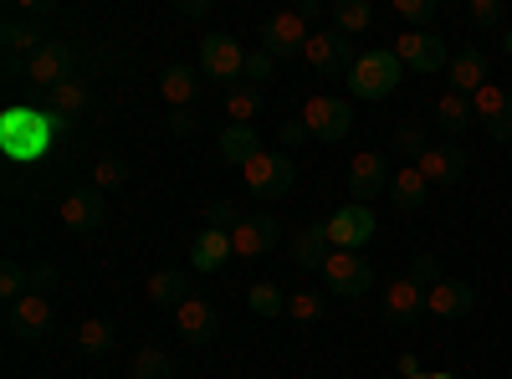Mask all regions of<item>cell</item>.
Wrapping results in <instances>:
<instances>
[{"instance_id": "cell-22", "label": "cell", "mask_w": 512, "mask_h": 379, "mask_svg": "<svg viewBox=\"0 0 512 379\" xmlns=\"http://www.w3.org/2000/svg\"><path fill=\"white\" fill-rule=\"evenodd\" d=\"M0 47H6V57H16V62H31L41 47H47V36H41L36 26H21L16 16H6V26H0Z\"/></svg>"}, {"instance_id": "cell-3", "label": "cell", "mask_w": 512, "mask_h": 379, "mask_svg": "<svg viewBox=\"0 0 512 379\" xmlns=\"http://www.w3.org/2000/svg\"><path fill=\"white\" fill-rule=\"evenodd\" d=\"M241 180H246V190L256 195V200H282L287 190H292V180H297V170H292V159L287 154H272V149H262L246 170H241Z\"/></svg>"}, {"instance_id": "cell-47", "label": "cell", "mask_w": 512, "mask_h": 379, "mask_svg": "<svg viewBox=\"0 0 512 379\" xmlns=\"http://www.w3.org/2000/svg\"><path fill=\"white\" fill-rule=\"evenodd\" d=\"M210 0H180V16H205Z\"/></svg>"}, {"instance_id": "cell-17", "label": "cell", "mask_w": 512, "mask_h": 379, "mask_svg": "<svg viewBox=\"0 0 512 379\" xmlns=\"http://www.w3.org/2000/svg\"><path fill=\"white\" fill-rule=\"evenodd\" d=\"M446 82H451V93L461 98H472L477 88H487V52L482 47H461L446 67Z\"/></svg>"}, {"instance_id": "cell-19", "label": "cell", "mask_w": 512, "mask_h": 379, "mask_svg": "<svg viewBox=\"0 0 512 379\" xmlns=\"http://www.w3.org/2000/svg\"><path fill=\"white\" fill-rule=\"evenodd\" d=\"M6 323H11L16 339H41V333H47V323H52V303H47V292H26L21 303H11Z\"/></svg>"}, {"instance_id": "cell-6", "label": "cell", "mask_w": 512, "mask_h": 379, "mask_svg": "<svg viewBox=\"0 0 512 379\" xmlns=\"http://www.w3.org/2000/svg\"><path fill=\"white\" fill-rule=\"evenodd\" d=\"M323 282H328V292H338V298H364V292L374 287V267L359 257V251H333V257L323 262Z\"/></svg>"}, {"instance_id": "cell-18", "label": "cell", "mask_w": 512, "mask_h": 379, "mask_svg": "<svg viewBox=\"0 0 512 379\" xmlns=\"http://www.w3.org/2000/svg\"><path fill=\"white\" fill-rule=\"evenodd\" d=\"M103 216H108V205H103V190H72L67 200H62V226L67 231H98L103 226Z\"/></svg>"}, {"instance_id": "cell-29", "label": "cell", "mask_w": 512, "mask_h": 379, "mask_svg": "<svg viewBox=\"0 0 512 379\" xmlns=\"http://www.w3.org/2000/svg\"><path fill=\"white\" fill-rule=\"evenodd\" d=\"M159 93H164V103L190 108V103H195V93H200V82H195V72H190V67H169V72H164V82H159Z\"/></svg>"}, {"instance_id": "cell-33", "label": "cell", "mask_w": 512, "mask_h": 379, "mask_svg": "<svg viewBox=\"0 0 512 379\" xmlns=\"http://www.w3.org/2000/svg\"><path fill=\"white\" fill-rule=\"evenodd\" d=\"M128 374L134 379H175V359H169L164 349H139L134 364H128Z\"/></svg>"}, {"instance_id": "cell-34", "label": "cell", "mask_w": 512, "mask_h": 379, "mask_svg": "<svg viewBox=\"0 0 512 379\" xmlns=\"http://www.w3.org/2000/svg\"><path fill=\"white\" fill-rule=\"evenodd\" d=\"M425 149H431V139H425V123H400V129H395V154H400V164H420Z\"/></svg>"}, {"instance_id": "cell-38", "label": "cell", "mask_w": 512, "mask_h": 379, "mask_svg": "<svg viewBox=\"0 0 512 379\" xmlns=\"http://www.w3.org/2000/svg\"><path fill=\"white\" fill-rule=\"evenodd\" d=\"M123 180H128V164H123V159L108 154V159L93 164V190H113V185H123Z\"/></svg>"}, {"instance_id": "cell-30", "label": "cell", "mask_w": 512, "mask_h": 379, "mask_svg": "<svg viewBox=\"0 0 512 379\" xmlns=\"http://www.w3.org/2000/svg\"><path fill=\"white\" fill-rule=\"evenodd\" d=\"M246 303H251L256 318H282L287 313V292L277 282H251L246 287Z\"/></svg>"}, {"instance_id": "cell-36", "label": "cell", "mask_w": 512, "mask_h": 379, "mask_svg": "<svg viewBox=\"0 0 512 379\" xmlns=\"http://www.w3.org/2000/svg\"><path fill=\"white\" fill-rule=\"evenodd\" d=\"M82 108H88V82L72 77V82H62V88L52 93V113H57V118H77Z\"/></svg>"}, {"instance_id": "cell-12", "label": "cell", "mask_w": 512, "mask_h": 379, "mask_svg": "<svg viewBox=\"0 0 512 379\" xmlns=\"http://www.w3.org/2000/svg\"><path fill=\"white\" fill-rule=\"evenodd\" d=\"M472 113H477V123H487L492 139H502V144L512 139V93L502 82H487V88L472 93Z\"/></svg>"}, {"instance_id": "cell-8", "label": "cell", "mask_w": 512, "mask_h": 379, "mask_svg": "<svg viewBox=\"0 0 512 379\" xmlns=\"http://www.w3.org/2000/svg\"><path fill=\"white\" fill-rule=\"evenodd\" d=\"M277 241H282V226H277L272 210H251V216H241V226L231 231V251H236V257H246V262L277 251Z\"/></svg>"}, {"instance_id": "cell-4", "label": "cell", "mask_w": 512, "mask_h": 379, "mask_svg": "<svg viewBox=\"0 0 512 379\" xmlns=\"http://www.w3.org/2000/svg\"><path fill=\"white\" fill-rule=\"evenodd\" d=\"M395 57H400V67H410V72H420V77H436L441 67H451V47L436 36V31H405L400 41H395Z\"/></svg>"}, {"instance_id": "cell-5", "label": "cell", "mask_w": 512, "mask_h": 379, "mask_svg": "<svg viewBox=\"0 0 512 379\" xmlns=\"http://www.w3.org/2000/svg\"><path fill=\"white\" fill-rule=\"evenodd\" d=\"M303 123H308V134L313 139H323V144H338L349 129H354V103L349 98H308V108H303Z\"/></svg>"}, {"instance_id": "cell-28", "label": "cell", "mask_w": 512, "mask_h": 379, "mask_svg": "<svg viewBox=\"0 0 512 379\" xmlns=\"http://www.w3.org/2000/svg\"><path fill=\"white\" fill-rule=\"evenodd\" d=\"M256 113H262V88L236 82V88L226 93V118H231V123H246V129H256Z\"/></svg>"}, {"instance_id": "cell-39", "label": "cell", "mask_w": 512, "mask_h": 379, "mask_svg": "<svg viewBox=\"0 0 512 379\" xmlns=\"http://www.w3.org/2000/svg\"><path fill=\"white\" fill-rule=\"evenodd\" d=\"M205 226H210V231H236V226H241L236 205H231V200H210V205H205Z\"/></svg>"}, {"instance_id": "cell-24", "label": "cell", "mask_w": 512, "mask_h": 379, "mask_svg": "<svg viewBox=\"0 0 512 379\" xmlns=\"http://www.w3.org/2000/svg\"><path fill=\"white\" fill-rule=\"evenodd\" d=\"M144 292H149L154 308H180L190 298V272H154Z\"/></svg>"}, {"instance_id": "cell-40", "label": "cell", "mask_w": 512, "mask_h": 379, "mask_svg": "<svg viewBox=\"0 0 512 379\" xmlns=\"http://www.w3.org/2000/svg\"><path fill=\"white\" fill-rule=\"evenodd\" d=\"M395 16H400V21H410V26L420 31L425 21L436 16V0H395Z\"/></svg>"}, {"instance_id": "cell-44", "label": "cell", "mask_w": 512, "mask_h": 379, "mask_svg": "<svg viewBox=\"0 0 512 379\" xmlns=\"http://www.w3.org/2000/svg\"><path fill=\"white\" fill-rule=\"evenodd\" d=\"M303 139H313L308 123H303V118H287V123H282V144H303Z\"/></svg>"}, {"instance_id": "cell-49", "label": "cell", "mask_w": 512, "mask_h": 379, "mask_svg": "<svg viewBox=\"0 0 512 379\" xmlns=\"http://www.w3.org/2000/svg\"><path fill=\"white\" fill-rule=\"evenodd\" d=\"M400 374L415 379V374H420V359H415V354H400Z\"/></svg>"}, {"instance_id": "cell-46", "label": "cell", "mask_w": 512, "mask_h": 379, "mask_svg": "<svg viewBox=\"0 0 512 379\" xmlns=\"http://www.w3.org/2000/svg\"><path fill=\"white\" fill-rule=\"evenodd\" d=\"M52 282H57V272H52V267H36V272H31V292H47Z\"/></svg>"}, {"instance_id": "cell-48", "label": "cell", "mask_w": 512, "mask_h": 379, "mask_svg": "<svg viewBox=\"0 0 512 379\" xmlns=\"http://www.w3.org/2000/svg\"><path fill=\"white\" fill-rule=\"evenodd\" d=\"M16 6L31 11V16H47V11H52V0H16Z\"/></svg>"}, {"instance_id": "cell-15", "label": "cell", "mask_w": 512, "mask_h": 379, "mask_svg": "<svg viewBox=\"0 0 512 379\" xmlns=\"http://www.w3.org/2000/svg\"><path fill=\"white\" fill-rule=\"evenodd\" d=\"M175 328H180V339L185 344H216V333H221V318H216V308H210L205 298H185L180 308H175Z\"/></svg>"}, {"instance_id": "cell-16", "label": "cell", "mask_w": 512, "mask_h": 379, "mask_svg": "<svg viewBox=\"0 0 512 379\" xmlns=\"http://www.w3.org/2000/svg\"><path fill=\"white\" fill-rule=\"evenodd\" d=\"M466 164H472V159H466V149H461V144H431V149L420 154L415 170H420L425 180H431V185H456V180L466 175Z\"/></svg>"}, {"instance_id": "cell-23", "label": "cell", "mask_w": 512, "mask_h": 379, "mask_svg": "<svg viewBox=\"0 0 512 379\" xmlns=\"http://www.w3.org/2000/svg\"><path fill=\"white\" fill-rule=\"evenodd\" d=\"M425 195H431V180H425L415 164H400L395 170V180H390V200L400 205V210H420L425 205Z\"/></svg>"}, {"instance_id": "cell-14", "label": "cell", "mask_w": 512, "mask_h": 379, "mask_svg": "<svg viewBox=\"0 0 512 379\" xmlns=\"http://www.w3.org/2000/svg\"><path fill=\"white\" fill-rule=\"evenodd\" d=\"M390 159L384 154H374V149H364V154H354L349 159V190H354V205H364V200H374L379 190H390Z\"/></svg>"}, {"instance_id": "cell-32", "label": "cell", "mask_w": 512, "mask_h": 379, "mask_svg": "<svg viewBox=\"0 0 512 379\" xmlns=\"http://www.w3.org/2000/svg\"><path fill=\"white\" fill-rule=\"evenodd\" d=\"M77 349L88 354V359H103L108 349H113V323H103V318H88L77 328Z\"/></svg>"}, {"instance_id": "cell-42", "label": "cell", "mask_w": 512, "mask_h": 379, "mask_svg": "<svg viewBox=\"0 0 512 379\" xmlns=\"http://www.w3.org/2000/svg\"><path fill=\"white\" fill-rule=\"evenodd\" d=\"M410 277H415L420 287H436V282H441V262L431 257V251H420V257L410 262Z\"/></svg>"}, {"instance_id": "cell-41", "label": "cell", "mask_w": 512, "mask_h": 379, "mask_svg": "<svg viewBox=\"0 0 512 379\" xmlns=\"http://www.w3.org/2000/svg\"><path fill=\"white\" fill-rule=\"evenodd\" d=\"M251 88H262V82L272 77V52H246V72H241Z\"/></svg>"}, {"instance_id": "cell-50", "label": "cell", "mask_w": 512, "mask_h": 379, "mask_svg": "<svg viewBox=\"0 0 512 379\" xmlns=\"http://www.w3.org/2000/svg\"><path fill=\"white\" fill-rule=\"evenodd\" d=\"M502 52H507V57H512V31H507V36H502Z\"/></svg>"}, {"instance_id": "cell-1", "label": "cell", "mask_w": 512, "mask_h": 379, "mask_svg": "<svg viewBox=\"0 0 512 379\" xmlns=\"http://www.w3.org/2000/svg\"><path fill=\"white\" fill-rule=\"evenodd\" d=\"M395 88H400V57H395V47L359 52V62L349 67V93L359 103H379V98H390Z\"/></svg>"}, {"instance_id": "cell-31", "label": "cell", "mask_w": 512, "mask_h": 379, "mask_svg": "<svg viewBox=\"0 0 512 379\" xmlns=\"http://www.w3.org/2000/svg\"><path fill=\"white\" fill-rule=\"evenodd\" d=\"M333 21H338V31H344V36H359V31L374 26V6H369V0H338Z\"/></svg>"}, {"instance_id": "cell-26", "label": "cell", "mask_w": 512, "mask_h": 379, "mask_svg": "<svg viewBox=\"0 0 512 379\" xmlns=\"http://www.w3.org/2000/svg\"><path fill=\"white\" fill-rule=\"evenodd\" d=\"M221 154H226V164H246L262 154V139H256V129H246V123H226V134H221Z\"/></svg>"}, {"instance_id": "cell-13", "label": "cell", "mask_w": 512, "mask_h": 379, "mask_svg": "<svg viewBox=\"0 0 512 379\" xmlns=\"http://www.w3.org/2000/svg\"><path fill=\"white\" fill-rule=\"evenodd\" d=\"M477 308V287L461 277H441L436 287H425V313L431 318H466Z\"/></svg>"}, {"instance_id": "cell-11", "label": "cell", "mask_w": 512, "mask_h": 379, "mask_svg": "<svg viewBox=\"0 0 512 379\" xmlns=\"http://www.w3.org/2000/svg\"><path fill=\"white\" fill-rule=\"evenodd\" d=\"M200 72L205 77H216V82H236L246 72V52H241V41L236 36H205L200 41Z\"/></svg>"}, {"instance_id": "cell-25", "label": "cell", "mask_w": 512, "mask_h": 379, "mask_svg": "<svg viewBox=\"0 0 512 379\" xmlns=\"http://www.w3.org/2000/svg\"><path fill=\"white\" fill-rule=\"evenodd\" d=\"M328 257H333V246H328V236H323V221L308 226L303 236L292 241V262H297V267H308V272H323Z\"/></svg>"}, {"instance_id": "cell-2", "label": "cell", "mask_w": 512, "mask_h": 379, "mask_svg": "<svg viewBox=\"0 0 512 379\" xmlns=\"http://www.w3.org/2000/svg\"><path fill=\"white\" fill-rule=\"evenodd\" d=\"M313 16H318V0H303L292 11H277L262 21V52L272 57H303L308 36H313Z\"/></svg>"}, {"instance_id": "cell-7", "label": "cell", "mask_w": 512, "mask_h": 379, "mask_svg": "<svg viewBox=\"0 0 512 379\" xmlns=\"http://www.w3.org/2000/svg\"><path fill=\"white\" fill-rule=\"evenodd\" d=\"M323 236L333 251H359L374 236V210L369 205H338L333 216L323 221Z\"/></svg>"}, {"instance_id": "cell-43", "label": "cell", "mask_w": 512, "mask_h": 379, "mask_svg": "<svg viewBox=\"0 0 512 379\" xmlns=\"http://www.w3.org/2000/svg\"><path fill=\"white\" fill-rule=\"evenodd\" d=\"M466 16H472L477 26H497V21H502V0H472V6H466Z\"/></svg>"}, {"instance_id": "cell-20", "label": "cell", "mask_w": 512, "mask_h": 379, "mask_svg": "<svg viewBox=\"0 0 512 379\" xmlns=\"http://www.w3.org/2000/svg\"><path fill=\"white\" fill-rule=\"evenodd\" d=\"M425 313V287L415 277H395L390 287H384V318H395L400 328L415 323Z\"/></svg>"}, {"instance_id": "cell-45", "label": "cell", "mask_w": 512, "mask_h": 379, "mask_svg": "<svg viewBox=\"0 0 512 379\" xmlns=\"http://www.w3.org/2000/svg\"><path fill=\"white\" fill-rule=\"evenodd\" d=\"M169 134H195V118H190V108H175V113H169Z\"/></svg>"}, {"instance_id": "cell-21", "label": "cell", "mask_w": 512, "mask_h": 379, "mask_svg": "<svg viewBox=\"0 0 512 379\" xmlns=\"http://www.w3.org/2000/svg\"><path fill=\"white\" fill-rule=\"evenodd\" d=\"M231 257H236V251H231V231H210V226L195 231V246H190L195 272H221Z\"/></svg>"}, {"instance_id": "cell-35", "label": "cell", "mask_w": 512, "mask_h": 379, "mask_svg": "<svg viewBox=\"0 0 512 379\" xmlns=\"http://www.w3.org/2000/svg\"><path fill=\"white\" fill-rule=\"evenodd\" d=\"M323 313H328V303L318 298L313 287H303V292H292V298H287V318L292 323H323Z\"/></svg>"}, {"instance_id": "cell-37", "label": "cell", "mask_w": 512, "mask_h": 379, "mask_svg": "<svg viewBox=\"0 0 512 379\" xmlns=\"http://www.w3.org/2000/svg\"><path fill=\"white\" fill-rule=\"evenodd\" d=\"M26 292H31V272L11 257L6 267H0V298H6V303H21Z\"/></svg>"}, {"instance_id": "cell-10", "label": "cell", "mask_w": 512, "mask_h": 379, "mask_svg": "<svg viewBox=\"0 0 512 379\" xmlns=\"http://www.w3.org/2000/svg\"><path fill=\"white\" fill-rule=\"evenodd\" d=\"M72 62H77V52L67 47V41H47L31 62H26V82H36V88H47V93H57L62 82H72Z\"/></svg>"}, {"instance_id": "cell-9", "label": "cell", "mask_w": 512, "mask_h": 379, "mask_svg": "<svg viewBox=\"0 0 512 379\" xmlns=\"http://www.w3.org/2000/svg\"><path fill=\"white\" fill-rule=\"evenodd\" d=\"M303 57H308V67L313 72H349L359 57H354V41L344 36V31H313L308 36V47H303Z\"/></svg>"}, {"instance_id": "cell-51", "label": "cell", "mask_w": 512, "mask_h": 379, "mask_svg": "<svg viewBox=\"0 0 512 379\" xmlns=\"http://www.w3.org/2000/svg\"><path fill=\"white\" fill-rule=\"evenodd\" d=\"M415 379H456V374H415Z\"/></svg>"}, {"instance_id": "cell-27", "label": "cell", "mask_w": 512, "mask_h": 379, "mask_svg": "<svg viewBox=\"0 0 512 379\" xmlns=\"http://www.w3.org/2000/svg\"><path fill=\"white\" fill-rule=\"evenodd\" d=\"M472 118H477V113H472V98H461V93H451V88L436 98V123H441L446 134H466V129H472Z\"/></svg>"}]
</instances>
